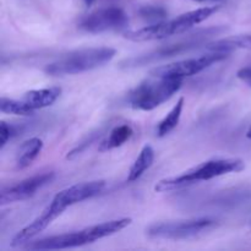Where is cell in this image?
Listing matches in <instances>:
<instances>
[{"label": "cell", "mask_w": 251, "mask_h": 251, "mask_svg": "<svg viewBox=\"0 0 251 251\" xmlns=\"http://www.w3.org/2000/svg\"><path fill=\"white\" fill-rule=\"evenodd\" d=\"M95 1H96V0H83V2H85L86 6H88V7L92 6L93 2H95Z\"/></svg>", "instance_id": "cb8c5ba5"}, {"label": "cell", "mask_w": 251, "mask_h": 251, "mask_svg": "<svg viewBox=\"0 0 251 251\" xmlns=\"http://www.w3.org/2000/svg\"><path fill=\"white\" fill-rule=\"evenodd\" d=\"M104 180H92V181H86V183L76 184V185L66 188L61 190V194L68 201L69 205L73 206L75 203L81 202V201L88 200V199L97 196L98 194L102 193L105 189Z\"/></svg>", "instance_id": "7c38bea8"}, {"label": "cell", "mask_w": 251, "mask_h": 251, "mask_svg": "<svg viewBox=\"0 0 251 251\" xmlns=\"http://www.w3.org/2000/svg\"><path fill=\"white\" fill-rule=\"evenodd\" d=\"M61 95L60 87H49L41 88V90H32L28 91L21 98L22 100L27 103L33 110L47 108L53 104L59 96Z\"/></svg>", "instance_id": "4fadbf2b"}, {"label": "cell", "mask_w": 251, "mask_h": 251, "mask_svg": "<svg viewBox=\"0 0 251 251\" xmlns=\"http://www.w3.org/2000/svg\"><path fill=\"white\" fill-rule=\"evenodd\" d=\"M43 150V141L39 137H32L26 140L19 147L16 153V168L26 169L31 166L34 159L39 156Z\"/></svg>", "instance_id": "5bb4252c"}, {"label": "cell", "mask_w": 251, "mask_h": 251, "mask_svg": "<svg viewBox=\"0 0 251 251\" xmlns=\"http://www.w3.org/2000/svg\"><path fill=\"white\" fill-rule=\"evenodd\" d=\"M91 243L92 240L88 234L87 228H85V229L77 230V232L64 233V234L43 238V239L32 242L26 248L29 250H60L78 248L86 244H91Z\"/></svg>", "instance_id": "8fae6325"}, {"label": "cell", "mask_w": 251, "mask_h": 251, "mask_svg": "<svg viewBox=\"0 0 251 251\" xmlns=\"http://www.w3.org/2000/svg\"><path fill=\"white\" fill-rule=\"evenodd\" d=\"M55 178L54 172H47V173L37 174V176L27 178L15 185L2 188L0 193V203L6 205V203L16 202V201H24L27 199L36 195L37 191L41 190L46 185L50 184Z\"/></svg>", "instance_id": "30bf717a"}, {"label": "cell", "mask_w": 251, "mask_h": 251, "mask_svg": "<svg viewBox=\"0 0 251 251\" xmlns=\"http://www.w3.org/2000/svg\"><path fill=\"white\" fill-rule=\"evenodd\" d=\"M132 134H134V130L130 125H118L114 129L110 130L109 135L100 144V149L98 150H100V152H105L118 149V147L123 146L125 142L129 141L131 139Z\"/></svg>", "instance_id": "9a60e30c"}, {"label": "cell", "mask_w": 251, "mask_h": 251, "mask_svg": "<svg viewBox=\"0 0 251 251\" xmlns=\"http://www.w3.org/2000/svg\"><path fill=\"white\" fill-rule=\"evenodd\" d=\"M228 55H229V51H211L198 58L184 59V60L154 68L150 71V75L162 78H184L196 75L205 69L210 68L213 64L225 60Z\"/></svg>", "instance_id": "52a82bcc"}, {"label": "cell", "mask_w": 251, "mask_h": 251, "mask_svg": "<svg viewBox=\"0 0 251 251\" xmlns=\"http://www.w3.org/2000/svg\"><path fill=\"white\" fill-rule=\"evenodd\" d=\"M193 1H199V2H203V1H223V0H193Z\"/></svg>", "instance_id": "d4e9b609"}, {"label": "cell", "mask_w": 251, "mask_h": 251, "mask_svg": "<svg viewBox=\"0 0 251 251\" xmlns=\"http://www.w3.org/2000/svg\"><path fill=\"white\" fill-rule=\"evenodd\" d=\"M226 31H227V27L225 26L208 27V28L200 29V31L195 32V33L189 34L188 38L184 39V41L178 42V43L167 44V46L159 47L158 49H154V50L150 51V53L125 59V60L120 61L119 68L124 69V70H129V69L140 68V66L149 65V64L163 60V59L172 58V56L186 53V51L199 48L201 44H203L205 39L208 38V37L217 36V34L223 33V32Z\"/></svg>", "instance_id": "5b68a950"}, {"label": "cell", "mask_w": 251, "mask_h": 251, "mask_svg": "<svg viewBox=\"0 0 251 251\" xmlns=\"http://www.w3.org/2000/svg\"><path fill=\"white\" fill-rule=\"evenodd\" d=\"M247 137H248V139H251V125H250L249 130H248V132H247Z\"/></svg>", "instance_id": "484cf974"}, {"label": "cell", "mask_w": 251, "mask_h": 251, "mask_svg": "<svg viewBox=\"0 0 251 251\" xmlns=\"http://www.w3.org/2000/svg\"><path fill=\"white\" fill-rule=\"evenodd\" d=\"M210 51H233L234 49H251V34L228 37L205 44Z\"/></svg>", "instance_id": "2e32d148"}, {"label": "cell", "mask_w": 251, "mask_h": 251, "mask_svg": "<svg viewBox=\"0 0 251 251\" xmlns=\"http://www.w3.org/2000/svg\"><path fill=\"white\" fill-rule=\"evenodd\" d=\"M139 15L144 20L150 22H157L164 21L167 17V10L162 6H156V5H146V6L140 7Z\"/></svg>", "instance_id": "ffe728a7"}, {"label": "cell", "mask_w": 251, "mask_h": 251, "mask_svg": "<svg viewBox=\"0 0 251 251\" xmlns=\"http://www.w3.org/2000/svg\"><path fill=\"white\" fill-rule=\"evenodd\" d=\"M245 163L240 158H215L200 163L199 166L184 172L178 176L162 179L154 185L157 193H168L178 190L198 181H207L217 176L244 171Z\"/></svg>", "instance_id": "6da1fadb"}, {"label": "cell", "mask_w": 251, "mask_h": 251, "mask_svg": "<svg viewBox=\"0 0 251 251\" xmlns=\"http://www.w3.org/2000/svg\"><path fill=\"white\" fill-rule=\"evenodd\" d=\"M184 104H185V98L180 97L176 102V104L172 108L171 112L164 117L163 120H161L157 126V135L159 137H163L168 135L169 132L173 131L176 126H178L179 122H180L181 113H183Z\"/></svg>", "instance_id": "ac0fdd59"}, {"label": "cell", "mask_w": 251, "mask_h": 251, "mask_svg": "<svg viewBox=\"0 0 251 251\" xmlns=\"http://www.w3.org/2000/svg\"><path fill=\"white\" fill-rule=\"evenodd\" d=\"M100 135H102V134H100V130H98V131H96V132H92V134H88V136L86 137V139L83 140L81 144H78L77 146L75 147V149H73L70 152H69L68 156H66V158H68V159L75 158V157L78 156L81 152L85 151V150L87 149L88 146H91V145H92L93 142H95L96 140H97L98 137L100 136Z\"/></svg>", "instance_id": "44dd1931"}, {"label": "cell", "mask_w": 251, "mask_h": 251, "mask_svg": "<svg viewBox=\"0 0 251 251\" xmlns=\"http://www.w3.org/2000/svg\"><path fill=\"white\" fill-rule=\"evenodd\" d=\"M142 81L126 95L129 107L136 110H153L171 100L183 86V78L153 77Z\"/></svg>", "instance_id": "277c9868"}, {"label": "cell", "mask_w": 251, "mask_h": 251, "mask_svg": "<svg viewBox=\"0 0 251 251\" xmlns=\"http://www.w3.org/2000/svg\"><path fill=\"white\" fill-rule=\"evenodd\" d=\"M0 110L5 114L22 115V117H28L34 113V110L25 100H11L6 97H1L0 100Z\"/></svg>", "instance_id": "d6986e66"}, {"label": "cell", "mask_w": 251, "mask_h": 251, "mask_svg": "<svg viewBox=\"0 0 251 251\" xmlns=\"http://www.w3.org/2000/svg\"><path fill=\"white\" fill-rule=\"evenodd\" d=\"M237 77L251 88V65L239 69L237 73Z\"/></svg>", "instance_id": "603a6c76"}, {"label": "cell", "mask_w": 251, "mask_h": 251, "mask_svg": "<svg viewBox=\"0 0 251 251\" xmlns=\"http://www.w3.org/2000/svg\"><path fill=\"white\" fill-rule=\"evenodd\" d=\"M16 134V129L7 123H0V149H4L10 139Z\"/></svg>", "instance_id": "7402d4cb"}, {"label": "cell", "mask_w": 251, "mask_h": 251, "mask_svg": "<svg viewBox=\"0 0 251 251\" xmlns=\"http://www.w3.org/2000/svg\"><path fill=\"white\" fill-rule=\"evenodd\" d=\"M68 207H70L68 201L65 200V198L63 196L61 191H59L55 196L53 198V200L50 201L48 206L43 210V212L36 218L32 223H29L28 226H26L25 228H22L11 240V247H21V245L27 244V243L31 242L33 238H36L39 233L43 232L44 229L49 227L51 225L53 221H55L64 211Z\"/></svg>", "instance_id": "9c48e42d"}, {"label": "cell", "mask_w": 251, "mask_h": 251, "mask_svg": "<svg viewBox=\"0 0 251 251\" xmlns=\"http://www.w3.org/2000/svg\"><path fill=\"white\" fill-rule=\"evenodd\" d=\"M218 9L220 6L200 7V9L185 12V14L173 20H169V21L157 22V24L142 27L136 31H127L124 33V37L131 42H147L158 41V39L168 38V37L176 36V34H181L193 28L196 25L207 20L215 12H217Z\"/></svg>", "instance_id": "7a4b0ae2"}, {"label": "cell", "mask_w": 251, "mask_h": 251, "mask_svg": "<svg viewBox=\"0 0 251 251\" xmlns=\"http://www.w3.org/2000/svg\"><path fill=\"white\" fill-rule=\"evenodd\" d=\"M154 161V151L152 149V146L150 145H145L144 149L141 150L140 154L137 156V158L135 159V162L132 163L131 168H130L129 174H127V181L132 183V181H136L137 179L141 178L144 176V173L146 171H149L151 168V166L153 164Z\"/></svg>", "instance_id": "e0dca14e"}, {"label": "cell", "mask_w": 251, "mask_h": 251, "mask_svg": "<svg viewBox=\"0 0 251 251\" xmlns=\"http://www.w3.org/2000/svg\"><path fill=\"white\" fill-rule=\"evenodd\" d=\"M216 226L217 221L210 217L176 221V222H161L150 226L146 229V234L152 239L183 240L198 237L202 233L213 229Z\"/></svg>", "instance_id": "8992f818"}, {"label": "cell", "mask_w": 251, "mask_h": 251, "mask_svg": "<svg viewBox=\"0 0 251 251\" xmlns=\"http://www.w3.org/2000/svg\"><path fill=\"white\" fill-rule=\"evenodd\" d=\"M117 54V50L109 47L86 48L71 51L54 63L44 68V73L50 76L76 75L102 68L110 63Z\"/></svg>", "instance_id": "3957f363"}, {"label": "cell", "mask_w": 251, "mask_h": 251, "mask_svg": "<svg viewBox=\"0 0 251 251\" xmlns=\"http://www.w3.org/2000/svg\"><path fill=\"white\" fill-rule=\"evenodd\" d=\"M77 26L81 31L93 34L108 31H123L129 26V17L120 7H105L81 17Z\"/></svg>", "instance_id": "ba28073f"}]
</instances>
